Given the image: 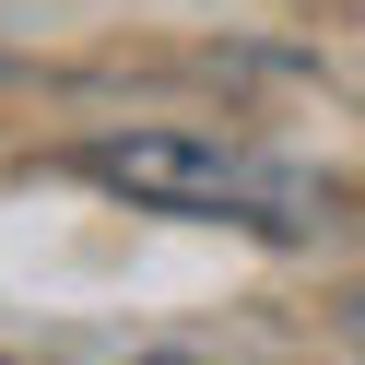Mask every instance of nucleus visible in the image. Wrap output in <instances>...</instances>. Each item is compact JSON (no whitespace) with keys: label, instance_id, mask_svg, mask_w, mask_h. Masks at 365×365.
<instances>
[{"label":"nucleus","instance_id":"nucleus-1","mask_svg":"<svg viewBox=\"0 0 365 365\" xmlns=\"http://www.w3.org/2000/svg\"><path fill=\"white\" fill-rule=\"evenodd\" d=\"M95 189L118 200H153V212H200V224H259V236H307L318 224V189L236 142H200V130H130V142H83L71 153Z\"/></svg>","mask_w":365,"mask_h":365}]
</instances>
